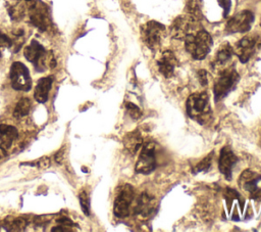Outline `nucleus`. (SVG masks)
Segmentation results:
<instances>
[{
    "label": "nucleus",
    "mask_w": 261,
    "mask_h": 232,
    "mask_svg": "<svg viewBox=\"0 0 261 232\" xmlns=\"http://www.w3.org/2000/svg\"><path fill=\"white\" fill-rule=\"evenodd\" d=\"M186 50L190 55L198 60L204 59L212 47V38L203 29H196L185 37Z\"/></svg>",
    "instance_id": "1"
},
{
    "label": "nucleus",
    "mask_w": 261,
    "mask_h": 232,
    "mask_svg": "<svg viewBox=\"0 0 261 232\" xmlns=\"http://www.w3.org/2000/svg\"><path fill=\"white\" fill-rule=\"evenodd\" d=\"M188 115L199 124H205L211 119V107L207 92H196L189 96L187 102Z\"/></svg>",
    "instance_id": "2"
},
{
    "label": "nucleus",
    "mask_w": 261,
    "mask_h": 232,
    "mask_svg": "<svg viewBox=\"0 0 261 232\" xmlns=\"http://www.w3.org/2000/svg\"><path fill=\"white\" fill-rule=\"evenodd\" d=\"M240 76L238 72L232 66L225 67L219 72L213 88L215 101H219L224 98L234 88Z\"/></svg>",
    "instance_id": "3"
},
{
    "label": "nucleus",
    "mask_w": 261,
    "mask_h": 232,
    "mask_svg": "<svg viewBox=\"0 0 261 232\" xmlns=\"http://www.w3.org/2000/svg\"><path fill=\"white\" fill-rule=\"evenodd\" d=\"M165 35V27L155 20H150L141 27V37L146 46L152 50L157 49Z\"/></svg>",
    "instance_id": "4"
},
{
    "label": "nucleus",
    "mask_w": 261,
    "mask_h": 232,
    "mask_svg": "<svg viewBox=\"0 0 261 232\" xmlns=\"http://www.w3.org/2000/svg\"><path fill=\"white\" fill-rule=\"evenodd\" d=\"M24 57L34 64L36 71L43 73L47 66H49L51 58L48 57V53L45 48L37 41L33 40L29 46L23 50Z\"/></svg>",
    "instance_id": "5"
},
{
    "label": "nucleus",
    "mask_w": 261,
    "mask_h": 232,
    "mask_svg": "<svg viewBox=\"0 0 261 232\" xmlns=\"http://www.w3.org/2000/svg\"><path fill=\"white\" fill-rule=\"evenodd\" d=\"M157 167L156 161V153H155V143L152 141L144 142L141 147V152L139 154L137 164H136V172L141 174H150Z\"/></svg>",
    "instance_id": "6"
},
{
    "label": "nucleus",
    "mask_w": 261,
    "mask_h": 232,
    "mask_svg": "<svg viewBox=\"0 0 261 232\" xmlns=\"http://www.w3.org/2000/svg\"><path fill=\"white\" fill-rule=\"evenodd\" d=\"M9 78L11 86L14 90L28 92L32 89V79L28 67L19 62L15 61L10 66Z\"/></svg>",
    "instance_id": "7"
},
{
    "label": "nucleus",
    "mask_w": 261,
    "mask_h": 232,
    "mask_svg": "<svg viewBox=\"0 0 261 232\" xmlns=\"http://www.w3.org/2000/svg\"><path fill=\"white\" fill-rule=\"evenodd\" d=\"M135 198V191L132 185L125 184L119 188L113 203V213L117 218H125L129 215L130 206Z\"/></svg>",
    "instance_id": "8"
},
{
    "label": "nucleus",
    "mask_w": 261,
    "mask_h": 232,
    "mask_svg": "<svg viewBox=\"0 0 261 232\" xmlns=\"http://www.w3.org/2000/svg\"><path fill=\"white\" fill-rule=\"evenodd\" d=\"M257 47H261V36L248 35L238 41L233 47V53L241 62L246 63L255 53Z\"/></svg>",
    "instance_id": "9"
},
{
    "label": "nucleus",
    "mask_w": 261,
    "mask_h": 232,
    "mask_svg": "<svg viewBox=\"0 0 261 232\" xmlns=\"http://www.w3.org/2000/svg\"><path fill=\"white\" fill-rule=\"evenodd\" d=\"M254 22V14L250 10H243L234 14L226 24L225 31L229 34L248 32Z\"/></svg>",
    "instance_id": "10"
},
{
    "label": "nucleus",
    "mask_w": 261,
    "mask_h": 232,
    "mask_svg": "<svg viewBox=\"0 0 261 232\" xmlns=\"http://www.w3.org/2000/svg\"><path fill=\"white\" fill-rule=\"evenodd\" d=\"M30 4L31 22L40 31L45 32L49 26L48 7L40 0H34Z\"/></svg>",
    "instance_id": "11"
},
{
    "label": "nucleus",
    "mask_w": 261,
    "mask_h": 232,
    "mask_svg": "<svg viewBox=\"0 0 261 232\" xmlns=\"http://www.w3.org/2000/svg\"><path fill=\"white\" fill-rule=\"evenodd\" d=\"M239 183L240 186L249 193L251 198H261V175H258L251 170H246L240 176Z\"/></svg>",
    "instance_id": "12"
},
{
    "label": "nucleus",
    "mask_w": 261,
    "mask_h": 232,
    "mask_svg": "<svg viewBox=\"0 0 261 232\" xmlns=\"http://www.w3.org/2000/svg\"><path fill=\"white\" fill-rule=\"evenodd\" d=\"M197 22L198 20H195L189 15H180L173 20L170 27V34L174 39L184 40L189 33L198 29L196 27Z\"/></svg>",
    "instance_id": "13"
},
{
    "label": "nucleus",
    "mask_w": 261,
    "mask_h": 232,
    "mask_svg": "<svg viewBox=\"0 0 261 232\" xmlns=\"http://www.w3.org/2000/svg\"><path fill=\"white\" fill-rule=\"evenodd\" d=\"M237 161L238 157L233 153L230 146L226 145L221 148L218 159V168L221 174L224 175L227 180L231 179V171Z\"/></svg>",
    "instance_id": "14"
},
{
    "label": "nucleus",
    "mask_w": 261,
    "mask_h": 232,
    "mask_svg": "<svg viewBox=\"0 0 261 232\" xmlns=\"http://www.w3.org/2000/svg\"><path fill=\"white\" fill-rule=\"evenodd\" d=\"M176 64H177V59L174 53L170 50L164 51L157 61L158 69L165 78H170L173 76Z\"/></svg>",
    "instance_id": "15"
},
{
    "label": "nucleus",
    "mask_w": 261,
    "mask_h": 232,
    "mask_svg": "<svg viewBox=\"0 0 261 232\" xmlns=\"http://www.w3.org/2000/svg\"><path fill=\"white\" fill-rule=\"evenodd\" d=\"M155 207V201L152 196L148 193H142L135 201L133 206L134 214L139 215L141 217H147L151 214V212Z\"/></svg>",
    "instance_id": "16"
},
{
    "label": "nucleus",
    "mask_w": 261,
    "mask_h": 232,
    "mask_svg": "<svg viewBox=\"0 0 261 232\" xmlns=\"http://www.w3.org/2000/svg\"><path fill=\"white\" fill-rule=\"evenodd\" d=\"M18 132L15 127L7 124L0 125V147L6 152L12 145L13 141L17 138Z\"/></svg>",
    "instance_id": "17"
},
{
    "label": "nucleus",
    "mask_w": 261,
    "mask_h": 232,
    "mask_svg": "<svg viewBox=\"0 0 261 232\" xmlns=\"http://www.w3.org/2000/svg\"><path fill=\"white\" fill-rule=\"evenodd\" d=\"M52 77H45L38 81L34 90V98L39 103H45L48 100V95L52 86Z\"/></svg>",
    "instance_id": "18"
},
{
    "label": "nucleus",
    "mask_w": 261,
    "mask_h": 232,
    "mask_svg": "<svg viewBox=\"0 0 261 232\" xmlns=\"http://www.w3.org/2000/svg\"><path fill=\"white\" fill-rule=\"evenodd\" d=\"M143 143L144 139L139 130H135L127 133L123 138V145L126 148V150L132 154H136L141 149Z\"/></svg>",
    "instance_id": "19"
},
{
    "label": "nucleus",
    "mask_w": 261,
    "mask_h": 232,
    "mask_svg": "<svg viewBox=\"0 0 261 232\" xmlns=\"http://www.w3.org/2000/svg\"><path fill=\"white\" fill-rule=\"evenodd\" d=\"M232 54H233V48L230 46V44L227 42L223 43L222 45H220V47L216 52L213 66L217 68H222L223 65L231 58Z\"/></svg>",
    "instance_id": "20"
},
{
    "label": "nucleus",
    "mask_w": 261,
    "mask_h": 232,
    "mask_svg": "<svg viewBox=\"0 0 261 232\" xmlns=\"http://www.w3.org/2000/svg\"><path fill=\"white\" fill-rule=\"evenodd\" d=\"M32 107V102L29 98L27 97H22L21 99H19L14 107L13 110V115L16 119H21L25 115H28V113L30 112Z\"/></svg>",
    "instance_id": "21"
},
{
    "label": "nucleus",
    "mask_w": 261,
    "mask_h": 232,
    "mask_svg": "<svg viewBox=\"0 0 261 232\" xmlns=\"http://www.w3.org/2000/svg\"><path fill=\"white\" fill-rule=\"evenodd\" d=\"M28 225L25 219L22 218H6L4 227L8 231H23Z\"/></svg>",
    "instance_id": "22"
},
{
    "label": "nucleus",
    "mask_w": 261,
    "mask_h": 232,
    "mask_svg": "<svg viewBox=\"0 0 261 232\" xmlns=\"http://www.w3.org/2000/svg\"><path fill=\"white\" fill-rule=\"evenodd\" d=\"M187 11L189 16L199 21L202 18L200 0H189L187 3Z\"/></svg>",
    "instance_id": "23"
},
{
    "label": "nucleus",
    "mask_w": 261,
    "mask_h": 232,
    "mask_svg": "<svg viewBox=\"0 0 261 232\" xmlns=\"http://www.w3.org/2000/svg\"><path fill=\"white\" fill-rule=\"evenodd\" d=\"M79 198H80V204H81L83 213L86 216H89L90 215V198H89L88 193L85 190H83L80 193Z\"/></svg>",
    "instance_id": "24"
},
{
    "label": "nucleus",
    "mask_w": 261,
    "mask_h": 232,
    "mask_svg": "<svg viewBox=\"0 0 261 232\" xmlns=\"http://www.w3.org/2000/svg\"><path fill=\"white\" fill-rule=\"evenodd\" d=\"M22 165H25V166H34V167H37L38 169L40 170H46L50 167L51 165V160L48 156H42L41 158L35 160L34 163H25V164H22Z\"/></svg>",
    "instance_id": "25"
},
{
    "label": "nucleus",
    "mask_w": 261,
    "mask_h": 232,
    "mask_svg": "<svg viewBox=\"0 0 261 232\" xmlns=\"http://www.w3.org/2000/svg\"><path fill=\"white\" fill-rule=\"evenodd\" d=\"M125 108H126V111L127 113L130 115L132 119L134 120H137L139 119L141 115H142V111L141 109L139 108V106H137L136 104L132 103V102H128L125 104Z\"/></svg>",
    "instance_id": "26"
},
{
    "label": "nucleus",
    "mask_w": 261,
    "mask_h": 232,
    "mask_svg": "<svg viewBox=\"0 0 261 232\" xmlns=\"http://www.w3.org/2000/svg\"><path fill=\"white\" fill-rule=\"evenodd\" d=\"M212 156L213 154L210 153L209 155H207L205 158H203L195 168V173H198V172H202V171H205V170H208V168L210 167L211 165V161H212Z\"/></svg>",
    "instance_id": "27"
},
{
    "label": "nucleus",
    "mask_w": 261,
    "mask_h": 232,
    "mask_svg": "<svg viewBox=\"0 0 261 232\" xmlns=\"http://www.w3.org/2000/svg\"><path fill=\"white\" fill-rule=\"evenodd\" d=\"M8 13L12 19H19L23 15V8L20 5H13L8 8Z\"/></svg>",
    "instance_id": "28"
},
{
    "label": "nucleus",
    "mask_w": 261,
    "mask_h": 232,
    "mask_svg": "<svg viewBox=\"0 0 261 232\" xmlns=\"http://www.w3.org/2000/svg\"><path fill=\"white\" fill-rule=\"evenodd\" d=\"M12 45V40L4 33L0 31V47L4 48H9Z\"/></svg>",
    "instance_id": "29"
},
{
    "label": "nucleus",
    "mask_w": 261,
    "mask_h": 232,
    "mask_svg": "<svg viewBox=\"0 0 261 232\" xmlns=\"http://www.w3.org/2000/svg\"><path fill=\"white\" fill-rule=\"evenodd\" d=\"M219 5L223 8L224 10V16L227 15V13L229 12V9H230V5H231V2L230 0H217Z\"/></svg>",
    "instance_id": "30"
},
{
    "label": "nucleus",
    "mask_w": 261,
    "mask_h": 232,
    "mask_svg": "<svg viewBox=\"0 0 261 232\" xmlns=\"http://www.w3.org/2000/svg\"><path fill=\"white\" fill-rule=\"evenodd\" d=\"M198 77H199V81L201 83V85L205 86L208 84V76H207V73L206 71L204 69H201L198 72Z\"/></svg>",
    "instance_id": "31"
},
{
    "label": "nucleus",
    "mask_w": 261,
    "mask_h": 232,
    "mask_svg": "<svg viewBox=\"0 0 261 232\" xmlns=\"http://www.w3.org/2000/svg\"><path fill=\"white\" fill-rule=\"evenodd\" d=\"M56 222L59 224V225H62V226H65V227H72L74 224L73 222L68 219V218H65V217H62V218H58L56 220Z\"/></svg>",
    "instance_id": "32"
},
{
    "label": "nucleus",
    "mask_w": 261,
    "mask_h": 232,
    "mask_svg": "<svg viewBox=\"0 0 261 232\" xmlns=\"http://www.w3.org/2000/svg\"><path fill=\"white\" fill-rule=\"evenodd\" d=\"M52 232H70L72 231L71 229H69V227H65V226H62V225H59V226H56V227H53L51 229Z\"/></svg>",
    "instance_id": "33"
},
{
    "label": "nucleus",
    "mask_w": 261,
    "mask_h": 232,
    "mask_svg": "<svg viewBox=\"0 0 261 232\" xmlns=\"http://www.w3.org/2000/svg\"><path fill=\"white\" fill-rule=\"evenodd\" d=\"M260 26H261V18H260Z\"/></svg>",
    "instance_id": "34"
},
{
    "label": "nucleus",
    "mask_w": 261,
    "mask_h": 232,
    "mask_svg": "<svg viewBox=\"0 0 261 232\" xmlns=\"http://www.w3.org/2000/svg\"><path fill=\"white\" fill-rule=\"evenodd\" d=\"M17 1H19V0H17Z\"/></svg>",
    "instance_id": "35"
}]
</instances>
